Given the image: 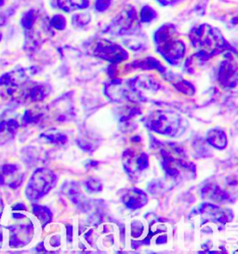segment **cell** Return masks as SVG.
Masks as SVG:
<instances>
[{
	"instance_id": "6da1fadb",
	"label": "cell",
	"mask_w": 238,
	"mask_h": 254,
	"mask_svg": "<svg viewBox=\"0 0 238 254\" xmlns=\"http://www.w3.org/2000/svg\"><path fill=\"white\" fill-rule=\"evenodd\" d=\"M191 45L198 50L194 57L207 61L224 52H232L233 48L217 27L208 23H202L193 27L189 32Z\"/></svg>"
},
{
	"instance_id": "7a4b0ae2",
	"label": "cell",
	"mask_w": 238,
	"mask_h": 254,
	"mask_svg": "<svg viewBox=\"0 0 238 254\" xmlns=\"http://www.w3.org/2000/svg\"><path fill=\"white\" fill-rule=\"evenodd\" d=\"M156 52L172 65H177L184 57L186 46L178 38L177 28L173 23L161 25L154 35Z\"/></svg>"
},
{
	"instance_id": "3957f363",
	"label": "cell",
	"mask_w": 238,
	"mask_h": 254,
	"mask_svg": "<svg viewBox=\"0 0 238 254\" xmlns=\"http://www.w3.org/2000/svg\"><path fill=\"white\" fill-rule=\"evenodd\" d=\"M34 68H21L9 71L0 76V97L15 100L21 97L22 90L35 74Z\"/></svg>"
},
{
	"instance_id": "277c9868",
	"label": "cell",
	"mask_w": 238,
	"mask_h": 254,
	"mask_svg": "<svg viewBox=\"0 0 238 254\" xmlns=\"http://www.w3.org/2000/svg\"><path fill=\"white\" fill-rule=\"evenodd\" d=\"M12 218L16 224L4 226V233L8 235V244L10 248H22L26 246L34 235V226L29 219L20 213H13Z\"/></svg>"
},
{
	"instance_id": "5b68a950",
	"label": "cell",
	"mask_w": 238,
	"mask_h": 254,
	"mask_svg": "<svg viewBox=\"0 0 238 254\" xmlns=\"http://www.w3.org/2000/svg\"><path fill=\"white\" fill-rule=\"evenodd\" d=\"M55 182L53 173L46 169H38L33 173L25 189V194L31 201H36L47 194Z\"/></svg>"
},
{
	"instance_id": "8992f818",
	"label": "cell",
	"mask_w": 238,
	"mask_h": 254,
	"mask_svg": "<svg viewBox=\"0 0 238 254\" xmlns=\"http://www.w3.org/2000/svg\"><path fill=\"white\" fill-rule=\"evenodd\" d=\"M93 54L112 64H119L128 59V53L124 48L107 39H101L97 42Z\"/></svg>"
},
{
	"instance_id": "52a82bcc",
	"label": "cell",
	"mask_w": 238,
	"mask_h": 254,
	"mask_svg": "<svg viewBox=\"0 0 238 254\" xmlns=\"http://www.w3.org/2000/svg\"><path fill=\"white\" fill-rule=\"evenodd\" d=\"M137 10L132 6H126L120 11L119 15L117 16L109 28L111 34L118 36L127 35L130 31L133 30L137 23Z\"/></svg>"
},
{
	"instance_id": "ba28073f",
	"label": "cell",
	"mask_w": 238,
	"mask_h": 254,
	"mask_svg": "<svg viewBox=\"0 0 238 254\" xmlns=\"http://www.w3.org/2000/svg\"><path fill=\"white\" fill-rule=\"evenodd\" d=\"M237 62L232 58L229 53V59L223 62L219 71V79L224 85L233 86L237 84Z\"/></svg>"
},
{
	"instance_id": "9c48e42d",
	"label": "cell",
	"mask_w": 238,
	"mask_h": 254,
	"mask_svg": "<svg viewBox=\"0 0 238 254\" xmlns=\"http://www.w3.org/2000/svg\"><path fill=\"white\" fill-rule=\"evenodd\" d=\"M0 172L5 180V185L10 188H17L22 185L23 175L20 173V168L15 164H5L0 168Z\"/></svg>"
},
{
	"instance_id": "30bf717a",
	"label": "cell",
	"mask_w": 238,
	"mask_h": 254,
	"mask_svg": "<svg viewBox=\"0 0 238 254\" xmlns=\"http://www.w3.org/2000/svg\"><path fill=\"white\" fill-rule=\"evenodd\" d=\"M19 128V123L13 119H0V142L11 140Z\"/></svg>"
},
{
	"instance_id": "8fae6325",
	"label": "cell",
	"mask_w": 238,
	"mask_h": 254,
	"mask_svg": "<svg viewBox=\"0 0 238 254\" xmlns=\"http://www.w3.org/2000/svg\"><path fill=\"white\" fill-rule=\"evenodd\" d=\"M126 68L127 69H145V70H149V69H156L159 72H165V67L160 64V62L156 60L153 57H147L141 60L133 61L131 64H127Z\"/></svg>"
},
{
	"instance_id": "7c38bea8",
	"label": "cell",
	"mask_w": 238,
	"mask_h": 254,
	"mask_svg": "<svg viewBox=\"0 0 238 254\" xmlns=\"http://www.w3.org/2000/svg\"><path fill=\"white\" fill-rule=\"evenodd\" d=\"M57 5L64 12H72L88 8L89 0H57Z\"/></svg>"
},
{
	"instance_id": "4fadbf2b",
	"label": "cell",
	"mask_w": 238,
	"mask_h": 254,
	"mask_svg": "<svg viewBox=\"0 0 238 254\" xmlns=\"http://www.w3.org/2000/svg\"><path fill=\"white\" fill-rule=\"evenodd\" d=\"M124 202L126 203V207L132 209H137L146 203V195L139 190H132L126 194Z\"/></svg>"
},
{
	"instance_id": "5bb4252c",
	"label": "cell",
	"mask_w": 238,
	"mask_h": 254,
	"mask_svg": "<svg viewBox=\"0 0 238 254\" xmlns=\"http://www.w3.org/2000/svg\"><path fill=\"white\" fill-rule=\"evenodd\" d=\"M208 140L210 144L219 149H223L226 146V137L224 132L220 129L211 130L208 134Z\"/></svg>"
},
{
	"instance_id": "9a60e30c",
	"label": "cell",
	"mask_w": 238,
	"mask_h": 254,
	"mask_svg": "<svg viewBox=\"0 0 238 254\" xmlns=\"http://www.w3.org/2000/svg\"><path fill=\"white\" fill-rule=\"evenodd\" d=\"M38 20V13L35 9H30L26 11L21 19V25H22L23 31H27L31 29L35 23H37Z\"/></svg>"
},
{
	"instance_id": "2e32d148",
	"label": "cell",
	"mask_w": 238,
	"mask_h": 254,
	"mask_svg": "<svg viewBox=\"0 0 238 254\" xmlns=\"http://www.w3.org/2000/svg\"><path fill=\"white\" fill-rule=\"evenodd\" d=\"M157 18V12L149 5L143 6L140 12V21L142 23H152Z\"/></svg>"
},
{
	"instance_id": "e0dca14e",
	"label": "cell",
	"mask_w": 238,
	"mask_h": 254,
	"mask_svg": "<svg viewBox=\"0 0 238 254\" xmlns=\"http://www.w3.org/2000/svg\"><path fill=\"white\" fill-rule=\"evenodd\" d=\"M33 212L36 216L39 219V221L41 222V224L45 225V224H49L52 220V213L49 209L45 207H41V206H34L33 207Z\"/></svg>"
},
{
	"instance_id": "ac0fdd59",
	"label": "cell",
	"mask_w": 238,
	"mask_h": 254,
	"mask_svg": "<svg viewBox=\"0 0 238 254\" xmlns=\"http://www.w3.org/2000/svg\"><path fill=\"white\" fill-rule=\"evenodd\" d=\"M91 21V16L88 12H82L74 14L72 17V23L76 27H83L87 24H89Z\"/></svg>"
},
{
	"instance_id": "d6986e66",
	"label": "cell",
	"mask_w": 238,
	"mask_h": 254,
	"mask_svg": "<svg viewBox=\"0 0 238 254\" xmlns=\"http://www.w3.org/2000/svg\"><path fill=\"white\" fill-rule=\"evenodd\" d=\"M66 18L61 14H55V15L52 16V18L50 21V25L54 29L58 31L64 30L66 27Z\"/></svg>"
},
{
	"instance_id": "ffe728a7",
	"label": "cell",
	"mask_w": 238,
	"mask_h": 254,
	"mask_svg": "<svg viewBox=\"0 0 238 254\" xmlns=\"http://www.w3.org/2000/svg\"><path fill=\"white\" fill-rule=\"evenodd\" d=\"M113 0H96L95 9L99 12H104L111 6Z\"/></svg>"
},
{
	"instance_id": "44dd1931",
	"label": "cell",
	"mask_w": 238,
	"mask_h": 254,
	"mask_svg": "<svg viewBox=\"0 0 238 254\" xmlns=\"http://www.w3.org/2000/svg\"><path fill=\"white\" fill-rule=\"evenodd\" d=\"M156 1L158 4H160L161 6L168 7V6H174V5L178 4L179 2H181L182 0H156Z\"/></svg>"
},
{
	"instance_id": "7402d4cb",
	"label": "cell",
	"mask_w": 238,
	"mask_h": 254,
	"mask_svg": "<svg viewBox=\"0 0 238 254\" xmlns=\"http://www.w3.org/2000/svg\"><path fill=\"white\" fill-rule=\"evenodd\" d=\"M98 187L101 188V185L99 184V182L97 180H90L89 181V189L92 190V191H99L100 189H98Z\"/></svg>"
},
{
	"instance_id": "603a6c76",
	"label": "cell",
	"mask_w": 238,
	"mask_h": 254,
	"mask_svg": "<svg viewBox=\"0 0 238 254\" xmlns=\"http://www.w3.org/2000/svg\"><path fill=\"white\" fill-rule=\"evenodd\" d=\"M4 208H5V205H4V201H3V198H2V195L0 194V220L3 216V212H4Z\"/></svg>"
},
{
	"instance_id": "cb8c5ba5",
	"label": "cell",
	"mask_w": 238,
	"mask_h": 254,
	"mask_svg": "<svg viewBox=\"0 0 238 254\" xmlns=\"http://www.w3.org/2000/svg\"><path fill=\"white\" fill-rule=\"evenodd\" d=\"M3 242H4V231H3V226L0 225V249L3 247Z\"/></svg>"
},
{
	"instance_id": "d4e9b609",
	"label": "cell",
	"mask_w": 238,
	"mask_h": 254,
	"mask_svg": "<svg viewBox=\"0 0 238 254\" xmlns=\"http://www.w3.org/2000/svg\"><path fill=\"white\" fill-rule=\"evenodd\" d=\"M12 209L13 210H25L26 207L22 203H20V204H16Z\"/></svg>"
},
{
	"instance_id": "484cf974",
	"label": "cell",
	"mask_w": 238,
	"mask_h": 254,
	"mask_svg": "<svg viewBox=\"0 0 238 254\" xmlns=\"http://www.w3.org/2000/svg\"><path fill=\"white\" fill-rule=\"evenodd\" d=\"M4 3H5V0H0V7H2L4 5Z\"/></svg>"
},
{
	"instance_id": "4316f807",
	"label": "cell",
	"mask_w": 238,
	"mask_h": 254,
	"mask_svg": "<svg viewBox=\"0 0 238 254\" xmlns=\"http://www.w3.org/2000/svg\"><path fill=\"white\" fill-rule=\"evenodd\" d=\"M0 39H1V34H0Z\"/></svg>"
}]
</instances>
